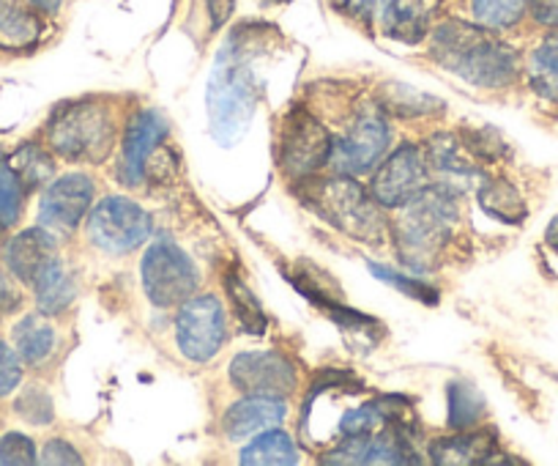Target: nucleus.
I'll return each mask as SVG.
<instances>
[{"label":"nucleus","mask_w":558,"mask_h":466,"mask_svg":"<svg viewBox=\"0 0 558 466\" xmlns=\"http://www.w3.org/2000/svg\"><path fill=\"white\" fill-rule=\"evenodd\" d=\"M480 203L490 217L501 219V223H520L525 217L523 198L504 179H482Z\"/></svg>","instance_id":"25"},{"label":"nucleus","mask_w":558,"mask_h":466,"mask_svg":"<svg viewBox=\"0 0 558 466\" xmlns=\"http://www.w3.org/2000/svg\"><path fill=\"white\" fill-rule=\"evenodd\" d=\"M0 464L7 466H28L36 464V447L25 433H7L0 437Z\"/></svg>","instance_id":"35"},{"label":"nucleus","mask_w":558,"mask_h":466,"mask_svg":"<svg viewBox=\"0 0 558 466\" xmlns=\"http://www.w3.org/2000/svg\"><path fill=\"white\" fill-rule=\"evenodd\" d=\"M23 379V366H20V357L14 355L7 343L0 340V398L12 393L14 387Z\"/></svg>","instance_id":"36"},{"label":"nucleus","mask_w":558,"mask_h":466,"mask_svg":"<svg viewBox=\"0 0 558 466\" xmlns=\"http://www.w3.org/2000/svg\"><path fill=\"white\" fill-rule=\"evenodd\" d=\"M25 187L9 159L0 154V228H12L23 214Z\"/></svg>","instance_id":"31"},{"label":"nucleus","mask_w":558,"mask_h":466,"mask_svg":"<svg viewBox=\"0 0 558 466\" xmlns=\"http://www.w3.org/2000/svg\"><path fill=\"white\" fill-rule=\"evenodd\" d=\"M168 135V124L159 112L143 110L137 112L123 135L121 165H118V179L126 187H137L146 179V165L154 148Z\"/></svg>","instance_id":"15"},{"label":"nucleus","mask_w":558,"mask_h":466,"mask_svg":"<svg viewBox=\"0 0 558 466\" xmlns=\"http://www.w3.org/2000/svg\"><path fill=\"white\" fill-rule=\"evenodd\" d=\"M380 105L395 116H427V112L441 110V99L400 83H389L380 88Z\"/></svg>","instance_id":"27"},{"label":"nucleus","mask_w":558,"mask_h":466,"mask_svg":"<svg viewBox=\"0 0 558 466\" xmlns=\"http://www.w3.org/2000/svg\"><path fill=\"white\" fill-rule=\"evenodd\" d=\"M369 270H373V275L378 277V280L389 283V286H395L397 291H402L405 297L418 299V302H425V304H436L438 302V291L430 286V283L422 280V277L400 275V272L389 270V266L373 264V261H369Z\"/></svg>","instance_id":"33"},{"label":"nucleus","mask_w":558,"mask_h":466,"mask_svg":"<svg viewBox=\"0 0 558 466\" xmlns=\"http://www.w3.org/2000/svg\"><path fill=\"white\" fill-rule=\"evenodd\" d=\"M263 31L266 28H255V25L239 28L225 41L214 61L206 88V107L214 141L222 146H233L244 138L257 110L260 83H257L255 58L263 50Z\"/></svg>","instance_id":"2"},{"label":"nucleus","mask_w":558,"mask_h":466,"mask_svg":"<svg viewBox=\"0 0 558 466\" xmlns=\"http://www.w3.org/2000/svg\"><path fill=\"white\" fill-rule=\"evenodd\" d=\"M225 286H228L230 304H233L241 330L250 332V335H263V332H266V315H263L260 302L255 299V294L246 288V283L241 280L239 275H228Z\"/></svg>","instance_id":"30"},{"label":"nucleus","mask_w":558,"mask_h":466,"mask_svg":"<svg viewBox=\"0 0 558 466\" xmlns=\"http://www.w3.org/2000/svg\"><path fill=\"white\" fill-rule=\"evenodd\" d=\"M391 130L380 112H359L348 132L331 141L329 165L342 176H359L373 168L389 148Z\"/></svg>","instance_id":"11"},{"label":"nucleus","mask_w":558,"mask_h":466,"mask_svg":"<svg viewBox=\"0 0 558 466\" xmlns=\"http://www.w3.org/2000/svg\"><path fill=\"white\" fill-rule=\"evenodd\" d=\"M230 382L244 395L288 398L296 390V371L277 351H244L230 362Z\"/></svg>","instance_id":"13"},{"label":"nucleus","mask_w":558,"mask_h":466,"mask_svg":"<svg viewBox=\"0 0 558 466\" xmlns=\"http://www.w3.org/2000/svg\"><path fill=\"white\" fill-rule=\"evenodd\" d=\"M296 461L299 450L293 439L286 431H271V428L241 453V464L246 466H288Z\"/></svg>","instance_id":"24"},{"label":"nucleus","mask_w":558,"mask_h":466,"mask_svg":"<svg viewBox=\"0 0 558 466\" xmlns=\"http://www.w3.org/2000/svg\"><path fill=\"white\" fill-rule=\"evenodd\" d=\"M151 214L121 195L105 198V201L90 212L88 219V234L90 239H94V244L112 255H123L137 250L140 244L151 237Z\"/></svg>","instance_id":"8"},{"label":"nucleus","mask_w":558,"mask_h":466,"mask_svg":"<svg viewBox=\"0 0 558 466\" xmlns=\"http://www.w3.org/2000/svg\"><path fill=\"white\" fill-rule=\"evenodd\" d=\"M94 201V181L83 174L61 176L56 184H50L41 195L39 203V223L41 228L56 230V234H69L80 225L85 212Z\"/></svg>","instance_id":"14"},{"label":"nucleus","mask_w":558,"mask_h":466,"mask_svg":"<svg viewBox=\"0 0 558 466\" xmlns=\"http://www.w3.org/2000/svg\"><path fill=\"white\" fill-rule=\"evenodd\" d=\"M41 464H83V455L72 447L63 439H52L45 444V453H41Z\"/></svg>","instance_id":"37"},{"label":"nucleus","mask_w":558,"mask_h":466,"mask_svg":"<svg viewBox=\"0 0 558 466\" xmlns=\"http://www.w3.org/2000/svg\"><path fill=\"white\" fill-rule=\"evenodd\" d=\"M31 3H34V7H39L41 12L52 14V12H58V7H61L63 0H31Z\"/></svg>","instance_id":"42"},{"label":"nucleus","mask_w":558,"mask_h":466,"mask_svg":"<svg viewBox=\"0 0 558 466\" xmlns=\"http://www.w3.org/2000/svg\"><path fill=\"white\" fill-rule=\"evenodd\" d=\"M228 337V319L217 297H192L175 319V340L192 362H208L219 355Z\"/></svg>","instance_id":"10"},{"label":"nucleus","mask_w":558,"mask_h":466,"mask_svg":"<svg viewBox=\"0 0 558 466\" xmlns=\"http://www.w3.org/2000/svg\"><path fill=\"white\" fill-rule=\"evenodd\" d=\"M454 219H458V203L449 187H427L422 195L413 198L395 228L402 264L413 270H430L433 259L452 237Z\"/></svg>","instance_id":"4"},{"label":"nucleus","mask_w":558,"mask_h":466,"mask_svg":"<svg viewBox=\"0 0 558 466\" xmlns=\"http://www.w3.org/2000/svg\"><path fill=\"white\" fill-rule=\"evenodd\" d=\"M531 17L547 28H558V0H529Z\"/></svg>","instance_id":"39"},{"label":"nucleus","mask_w":558,"mask_h":466,"mask_svg":"<svg viewBox=\"0 0 558 466\" xmlns=\"http://www.w3.org/2000/svg\"><path fill=\"white\" fill-rule=\"evenodd\" d=\"M430 56L444 69L480 88H504L514 83L520 67L514 47L493 36L487 28L460 20H449L433 31Z\"/></svg>","instance_id":"3"},{"label":"nucleus","mask_w":558,"mask_h":466,"mask_svg":"<svg viewBox=\"0 0 558 466\" xmlns=\"http://www.w3.org/2000/svg\"><path fill=\"white\" fill-rule=\"evenodd\" d=\"M143 275V288H146L148 302L157 308H175L184 304L186 299L195 297L201 286V272L192 264L190 255L181 248H175L168 239H159L148 248L140 264Z\"/></svg>","instance_id":"7"},{"label":"nucleus","mask_w":558,"mask_h":466,"mask_svg":"<svg viewBox=\"0 0 558 466\" xmlns=\"http://www.w3.org/2000/svg\"><path fill=\"white\" fill-rule=\"evenodd\" d=\"M531 85L545 99L558 101V34L547 36L534 50L529 63Z\"/></svg>","instance_id":"26"},{"label":"nucleus","mask_w":558,"mask_h":466,"mask_svg":"<svg viewBox=\"0 0 558 466\" xmlns=\"http://www.w3.org/2000/svg\"><path fill=\"white\" fill-rule=\"evenodd\" d=\"M41 34V23L34 12L14 3V0H0V47L7 50H25L36 45Z\"/></svg>","instance_id":"22"},{"label":"nucleus","mask_w":558,"mask_h":466,"mask_svg":"<svg viewBox=\"0 0 558 466\" xmlns=\"http://www.w3.org/2000/svg\"><path fill=\"white\" fill-rule=\"evenodd\" d=\"M34 291H36V304H39L41 313L58 315L74 302V280L69 275V270L63 266V261H58L52 255L34 277Z\"/></svg>","instance_id":"20"},{"label":"nucleus","mask_w":558,"mask_h":466,"mask_svg":"<svg viewBox=\"0 0 558 466\" xmlns=\"http://www.w3.org/2000/svg\"><path fill=\"white\" fill-rule=\"evenodd\" d=\"M14 409H17L20 417L34 422V426H47V422L52 420V415H56V411H52L50 395H47L41 387L25 390V393L17 398V404H14Z\"/></svg>","instance_id":"34"},{"label":"nucleus","mask_w":558,"mask_h":466,"mask_svg":"<svg viewBox=\"0 0 558 466\" xmlns=\"http://www.w3.org/2000/svg\"><path fill=\"white\" fill-rule=\"evenodd\" d=\"M482 415H485V401L471 384H449V426L454 431H469L482 420Z\"/></svg>","instance_id":"29"},{"label":"nucleus","mask_w":558,"mask_h":466,"mask_svg":"<svg viewBox=\"0 0 558 466\" xmlns=\"http://www.w3.org/2000/svg\"><path fill=\"white\" fill-rule=\"evenodd\" d=\"M498 442L493 431H471L441 437L430 444L433 464L465 466V464H496Z\"/></svg>","instance_id":"18"},{"label":"nucleus","mask_w":558,"mask_h":466,"mask_svg":"<svg viewBox=\"0 0 558 466\" xmlns=\"http://www.w3.org/2000/svg\"><path fill=\"white\" fill-rule=\"evenodd\" d=\"M547 244H550V248H556V250H558V217L553 219L550 228H547Z\"/></svg>","instance_id":"43"},{"label":"nucleus","mask_w":558,"mask_h":466,"mask_svg":"<svg viewBox=\"0 0 558 466\" xmlns=\"http://www.w3.org/2000/svg\"><path fill=\"white\" fill-rule=\"evenodd\" d=\"M331 157V135L307 110H293L279 132V165L293 179H313Z\"/></svg>","instance_id":"9"},{"label":"nucleus","mask_w":558,"mask_h":466,"mask_svg":"<svg viewBox=\"0 0 558 466\" xmlns=\"http://www.w3.org/2000/svg\"><path fill=\"white\" fill-rule=\"evenodd\" d=\"M52 250H56V239L50 237V230L47 228L23 230V234H17V237L9 242L7 264L14 277H20L23 283H34L36 272L52 259Z\"/></svg>","instance_id":"19"},{"label":"nucleus","mask_w":558,"mask_h":466,"mask_svg":"<svg viewBox=\"0 0 558 466\" xmlns=\"http://www.w3.org/2000/svg\"><path fill=\"white\" fill-rule=\"evenodd\" d=\"M9 165H12L14 174L20 176V181H23L25 192L39 190V187H45L47 181H50L52 170H56V165H52L50 154H47L45 148L34 146V143H25V146L20 148V152L14 154L12 159H9Z\"/></svg>","instance_id":"28"},{"label":"nucleus","mask_w":558,"mask_h":466,"mask_svg":"<svg viewBox=\"0 0 558 466\" xmlns=\"http://www.w3.org/2000/svg\"><path fill=\"white\" fill-rule=\"evenodd\" d=\"M208 17H211V28L219 31L230 17H233L235 0H206Z\"/></svg>","instance_id":"40"},{"label":"nucleus","mask_w":558,"mask_h":466,"mask_svg":"<svg viewBox=\"0 0 558 466\" xmlns=\"http://www.w3.org/2000/svg\"><path fill=\"white\" fill-rule=\"evenodd\" d=\"M56 330L41 315H28L14 326V346H17L20 360L28 366H41L56 351Z\"/></svg>","instance_id":"23"},{"label":"nucleus","mask_w":558,"mask_h":466,"mask_svg":"<svg viewBox=\"0 0 558 466\" xmlns=\"http://www.w3.org/2000/svg\"><path fill=\"white\" fill-rule=\"evenodd\" d=\"M288 409L282 398H260V395H246L244 401L230 406L222 417V428L230 439L255 437L268 428L282 426Z\"/></svg>","instance_id":"17"},{"label":"nucleus","mask_w":558,"mask_h":466,"mask_svg":"<svg viewBox=\"0 0 558 466\" xmlns=\"http://www.w3.org/2000/svg\"><path fill=\"white\" fill-rule=\"evenodd\" d=\"M525 7L529 0H474L471 3L476 23L485 28H509L523 17Z\"/></svg>","instance_id":"32"},{"label":"nucleus","mask_w":558,"mask_h":466,"mask_svg":"<svg viewBox=\"0 0 558 466\" xmlns=\"http://www.w3.org/2000/svg\"><path fill=\"white\" fill-rule=\"evenodd\" d=\"M386 3H389V0H340V9L345 14H351V17L369 23L375 14H384Z\"/></svg>","instance_id":"38"},{"label":"nucleus","mask_w":558,"mask_h":466,"mask_svg":"<svg viewBox=\"0 0 558 466\" xmlns=\"http://www.w3.org/2000/svg\"><path fill=\"white\" fill-rule=\"evenodd\" d=\"M430 165L422 148L405 143L386 157V163L373 176V198L386 208L408 206L416 195L427 190Z\"/></svg>","instance_id":"12"},{"label":"nucleus","mask_w":558,"mask_h":466,"mask_svg":"<svg viewBox=\"0 0 558 466\" xmlns=\"http://www.w3.org/2000/svg\"><path fill=\"white\" fill-rule=\"evenodd\" d=\"M47 135L50 146L74 163H101L116 141L110 112L96 101H69L58 107Z\"/></svg>","instance_id":"6"},{"label":"nucleus","mask_w":558,"mask_h":466,"mask_svg":"<svg viewBox=\"0 0 558 466\" xmlns=\"http://www.w3.org/2000/svg\"><path fill=\"white\" fill-rule=\"evenodd\" d=\"M408 415L411 409L405 401L367 393V387L348 373H329L310 390L299 428L310 447H326L340 439L408 422Z\"/></svg>","instance_id":"1"},{"label":"nucleus","mask_w":558,"mask_h":466,"mask_svg":"<svg viewBox=\"0 0 558 466\" xmlns=\"http://www.w3.org/2000/svg\"><path fill=\"white\" fill-rule=\"evenodd\" d=\"M20 304V297L17 291H14L12 286H9V280L3 277V272H0V313H12L14 308Z\"/></svg>","instance_id":"41"},{"label":"nucleus","mask_w":558,"mask_h":466,"mask_svg":"<svg viewBox=\"0 0 558 466\" xmlns=\"http://www.w3.org/2000/svg\"><path fill=\"white\" fill-rule=\"evenodd\" d=\"M302 190L307 206H313L320 217L329 219L348 237L362 239V242H375V239L384 237V217L375 208L373 198L351 176L340 174L335 179L313 181V184L304 181Z\"/></svg>","instance_id":"5"},{"label":"nucleus","mask_w":558,"mask_h":466,"mask_svg":"<svg viewBox=\"0 0 558 466\" xmlns=\"http://www.w3.org/2000/svg\"><path fill=\"white\" fill-rule=\"evenodd\" d=\"M427 165L430 170H438L441 176H447L449 184L444 187H460L465 181L480 179V170L463 157V143L454 135H436L430 141V148H427Z\"/></svg>","instance_id":"21"},{"label":"nucleus","mask_w":558,"mask_h":466,"mask_svg":"<svg viewBox=\"0 0 558 466\" xmlns=\"http://www.w3.org/2000/svg\"><path fill=\"white\" fill-rule=\"evenodd\" d=\"M441 0H389L384 9V34L402 45H418L433 28Z\"/></svg>","instance_id":"16"}]
</instances>
